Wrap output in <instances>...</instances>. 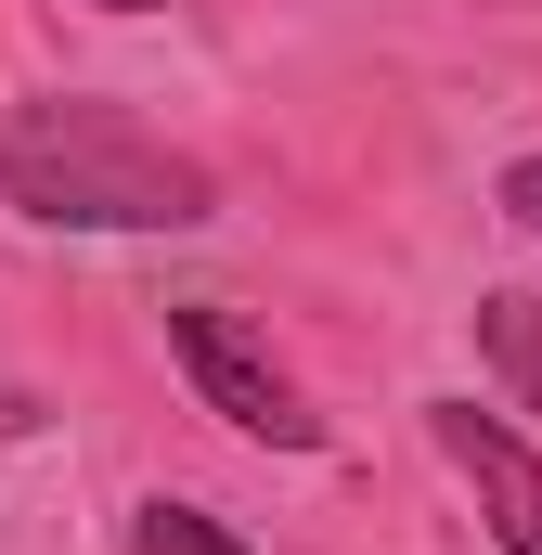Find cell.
<instances>
[{
  "label": "cell",
  "mask_w": 542,
  "mask_h": 555,
  "mask_svg": "<svg viewBox=\"0 0 542 555\" xmlns=\"http://www.w3.org/2000/svg\"><path fill=\"white\" fill-rule=\"evenodd\" d=\"M0 207L65 220V233H194V220H220V181L181 142H155L130 104H13Z\"/></svg>",
  "instance_id": "cell-1"
},
{
  "label": "cell",
  "mask_w": 542,
  "mask_h": 555,
  "mask_svg": "<svg viewBox=\"0 0 542 555\" xmlns=\"http://www.w3.org/2000/svg\"><path fill=\"white\" fill-rule=\"evenodd\" d=\"M168 349H181V375H194V401L220 426H246V439H271V452H310L323 439V414H310V388L271 362V336L246 323V310H220V297H194V310H168Z\"/></svg>",
  "instance_id": "cell-2"
},
{
  "label": "cell",
  "mask_w": 542,
  "mask_h": 555,
  "mask_svg": "<svg viewBox=\"0 0 542 555\" xmlns=\"http://www.w3.org/2000/svg\"><path fill=\"white\" fill-rule=\"evenodd\" d=\"M426 426H439V452L478 478V504H491V543H504V555H542V452H530L504 414H478V401H439Z\"/></svg>",
  "instance_id": "cell-3"
},
{
  "label": "cell",
  "mask_w": 542,
  "mask_h": 555,
  "mask_svg": "<svg viewBox=\"0 0 542 555\" xmlns=\"http://www.w3.org/2000/svg\"><path fill=\"white\" fill-rule=\"evenodd\" d=\"M478 349H491V375L542 414V297H478Z\"/></svg>",
  "instance_id": "cell-4"
},
{
  "label": "cell",
  "mask_w": 542,
  "mask_h": 555,
  "mask_svg": "<svg viewBox=\"0 0 542 555\" xmlns=\"http://www.w3.org/2000/svg\"><path fill=\"white\" fill-rule=\"evenodd\" d=\"M142 555H246V543H233L207 504H168V491H155V504H142Z\"/></svg>",
  "instance_id": "cell-5"
},
{
  "label": "cell",
  "mask_w": 542,
  "mask_h": 555,
  "mask_svg": "<svg viewBox=\"0 0 542 555\" xmlns=\"http://www.w3.org/2000/svg\"><path fill=\"white\" fill-rule=\"evenodd\" d=\"M504 220H517V233H542V155H517V168H504Z\"/></svg>",
  "instance_id": "cell-6"
},
{
  "label": "cell",
  "mask_w": 542,
  "mask_h": 555,
  "mask_svg": "<svg viewBox=\"0 0 542 555\" xmlns=\"http://www.w3.org/2000/svg\"><path fill=\"white\" fill-rule=\"evenodd\" d=\"M104 13H155V0H104Z\"/></svg>",
  "instance_id": "cell-7"
}]
</instances>
